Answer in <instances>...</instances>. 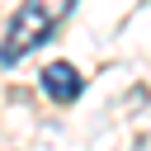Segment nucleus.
<instances>
[{"instance_id":"obj_1","label":"nucleus","mask_w":151,"mask_h":151,"mask_svg":"<svg viewBox=\"0 0 151 151\" xmlns=\"http://www.w3.org/2000/svg\"><path fill=\"white\" fill-rule=\"evenodd\" d=\"M71 5H76V0H24V5L14 9V19H9L5 42H0V66H14L19 57L38 52V47L57 33V24L71 14Z\"/></svg>"},{"instance_id":"obj_2","label":"nucleus","mask_w":151,"mask_h":151,"mask_svg":"<svg viewBox=\"0 0 151 151\" xmlns=\"http://www.w3.org/2000/svg\"><path fill=\"white\" fill-rule=\"evenodd\" d=\"M38 85H42V94L57 99V104H76V99H80V71H76L71 61H52V66H42Z\"/></svg>"}]
</instances>
